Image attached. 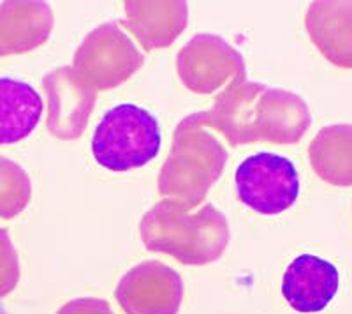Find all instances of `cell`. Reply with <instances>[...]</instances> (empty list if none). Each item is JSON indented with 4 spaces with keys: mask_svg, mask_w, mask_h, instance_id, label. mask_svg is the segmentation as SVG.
I'll list each match as a JSON object with an SVG mask.
<instances>
[{
    "mask_svg": "<svg viewBox=\"0 0 352 314\" xmlns=\"http://www.w3.org/2000/svg\"><path fill=\"white\" fill-rule=\"evenodd\" d=\"M203 125L220 131L232 147L257 141L294 145L312 125V115L298 94L241 81L229 83L215 97L203 112Z\"/></svg>",
    "mask_w": 352,
    "mask_h": 314,
    "instance_id": "obj_1",
    "label": "cell"
},
{
    "mask_svg": "<svg viewBox=\"0 0 352 314\" xmlns=\"http://www.w3.org/2000/svg\"><path fill=\"white\" fill-rule=\"evenodd\" d=\"M140 235L146 249L169 254L184 265L217 262L231 240L228 219L212 203L190 213L168 198L144 213Z\"/></svg>",
    "mask_w": 352,
    "mask_h": 314,
    "instance_id": "obj_2",
    "label": "cell"
},
{
    "mask_svg": "<svg viewBox=\"0 0 352 314\" xmlns=\"http://www.w3.org/2000/svg\"><path fill=\"white\" fill-rule=\"evenodd\" d=\"M228 159L226 147L203 129V112L188 115L173 133L171 150L157 182L159 194L185 210L196 209L224 174Z\"/></svg>",
    "mask_w": 352,
    "mask_h": 314,
    "instance_id": "obj_3",
    "label": "cell"
},
{
    "mask_svg": "<svg viewBox=\"0 0 352 314\" xmlns=\"http://www.w3.org/2000/svg\"><path fill=\"white\" fill-rule=\"evenodd\" d=\"M159 121L148 109L124 103L108 109L92 136V154L97 165L111 171L141 168L160 152Z\"/></svg>",
    "mask_w": 352,
    "mask_h": 314,
    "instance_id": "obj_4",
    "label": "cell"
},
{
    "mask_svg": "<svg viewBox=\"0 0 352 314\" xmlns=\"http://www.w3.org/2000/svg\"><path fill=\"white\" fill-rule=\"evenodd\" d=\"M144 64V55L116 21L99 25L78 46L72 71L88 87L111 90L125 83Z\"/></svg>",
    "mask_w": 352,
    "mask_h": 314,
    "instance_id": "obj_5",
    "label": "cell"
},
{
    "mask_svg": "<svg viewBox=\"0 0 352 314\" xmlns=\"http://www.w3.org/2000/svg\"><path fill=\"white\" fill-rule=\"evenodd\" d=\"M240 202L263 216H276L296 203L300 177L291 159L259 152L247 157L234 174Z\"/></svg>",
    "mask_w": 352,
    "mask_h": 314,
    "instance_id": "obj_6",
    "label": "cell"
},
{
    "mask_svg": "<svg viewBox=\"0 0 352 314\" xmlns=\"http://www.w3.org/2000/svg\"><path fill=\"white\" fill-rule=\"evenodd\" d=\"M182 83L194 94H213L229 83L247 81L241 53L215 34H197L176 55Z\"/></svg>",
    "mask_w": 352,
    "mask_h": 314,
    "instance_id": "obj_7",
    "label": "cell"
},
{
    "mask_svg": "<svg viewBox=\"0 0 352 314\" xmlns=\"http://www.w3.org/2000/svg\"><path fill=\"white\" fill-rule=\"evenodd\" d=\"M115 298L125 314H178L184 281L164 263L143 262L118 281Z\"/></svg>",
    "mask_w": 352,
    "mask_h": 314,
    "instance_id": "obj_8",
    "label": "cell"
},
{
    "mask_svg": "<svg viewBox=\"0 0 352 314\" xmlns=\"http://www.w3.org/2000/svg\"><path fill=\"white\" fill-rule=\"evenodd\" d=\"M48 99V129L58 140H76L87 129L96 108L97 90L88 87L64 65L43 78Z\"/></svg>",
    "mask_w": 352,
    "mask_h": 314,
    "instance_id": "obj_9",
    "label": "cell"
},
{
    "mask_svg": "<svg viewBox=\"0 0 352 314\" xmlns=\"http://www.w3.org/2000/svg\"><path fill=\"white\" fill-rule=\"evenodd\" d=\"M340 288V274L331 262L314 254H301L292 260L282 279L285 302L298 313L324 311Z\"/></svg>",
    "mask_w": 352,
    "mask_h": 314,
    "instance_id": "obj_10",
    "label": "cell"
},
{
    "mask_svg": "<svg viewBox=\"0 0 352 314\" xmlns=\"http://www.w3.org/2000/svg\"><path fill=\"white\" fill-rule=\"evenodd\" d=\"M53 25V11L46 2H0V56L18 55L39 48L48 41Z\"/></svg>",
    "mask_w": 352,
    "mask_h": 314,
    "instance_id": "obj_11",
    "label": "cell"
},
{
    "mask_svg": "<svg viewBox=\"0 0 352 314\" xmlns=\"http://www.w3.org/2000/svg\"><path fill=\"white\" fill-rule=\"evenodd\" d=\"M305 27L326 61L352 69V2H312L305 17Z\"/></svg>",
    "mask_w": 352,
    "mask_h": 314,
    "instance_id": "obj_12",
    "label": "cell"
},
{
    "mask_svg": "<svg viewBox=\"0 0 352 314\" xmlns=\"http://www.w3.org/2000/svg\"><path fill=\"white\" fill-rule=\"evenodd\" d=\"M122 27L136 36L146 52L168 48L188 23L187 2H125Z\"/></svg>",
    "mask_w": 352,
    "mask_h": 314,
    "instance_id": "obj_13",
    "label": "cell"
},
{
    "mask_svg": "<svg viewBox=\"0 0 352 314\" xmlns=\"http://www.w3.org/2000/svg\"><path fill=\"white\" fill-rule=\"evenodd\" d=\"M43 99L27 81L0 76V145H12L36 131Z\"/></svg>",
    "mask_w": 352,
    "mask_h": 314,
    "instance_id": "obj_14",
    "label": "cell"
},
{
    "mask_svg": "<svg viewBox=\"0 0 352 314\" xmlns=\"http://www.w3.org/2000/svg\"><path fill=\"white\" fill-rule=\"evenodd\" d=\"M308 159L320 180L336 187H351L352 124L322 127L308 147Z\"/></svg>",
    "mask_w": 352,
    "mask_h": 314,
    "instance_id": "obj_15",
    "label": "cell"
},
{
    "mask_svg": "<svg viewBox=\"0 0 352 314\" xmlns=\"http://www.w3.org/2000/svg\"><path fill=\"white\" fill-rule=\"evenodd\" d=\"M32 198V182L18 163L0 156V218L12 219L23 212Z\"/></svg>",
    "mask_w": 352,
    "mask_h": 314,
    "instance_id": "obj_16",
    "label": "cell"
},
{
    "mask_svg": "<svg viewBox=\"0 0 352 314\" xmlns=\"http://www.w3.org/2000/svg\"><path fill=\"white\" fill-rule=\"evenodd\" d=\"M20 258L8 230L0 228V298L8 297L20 282Z\"/></svg>",
    "mask_w": 352,
    "mask_h": 314,
    "instance_id": "obj_17",
    "label": "cell"
},
{
    "mask_svg": "<svg viewBox=\"0 0 352 314\" xmlns=\"http://www.w3.org/2000/svg\"><path fill=\"white\" fill-rule=\"evenodd\" d=\"M56 314H115L111 306L104 298L81 297L69 300L56 311Z\"/></svg>",
    "mask_w": 352,
    "mask_h": 314,
    "instance_id": "obj_18",
    "label": "cell"
}]
</instances>
